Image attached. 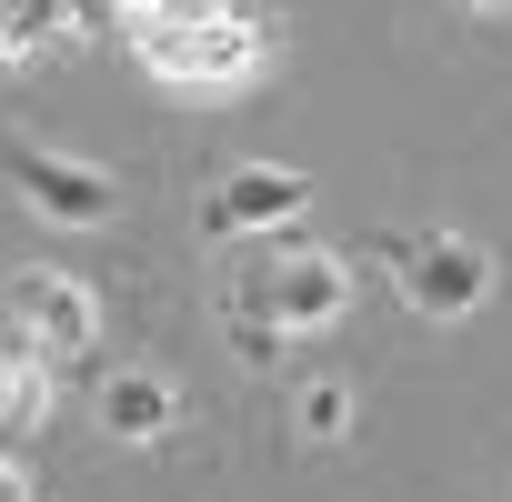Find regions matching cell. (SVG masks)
<instances>
[{
  "label": "cell",
  "instance_id": "1",
  "mask_svg": "<svg viewBox=\"0 0 512 502\" xmlns=\"http://www.w3.org/2000/svg\"><path fill=\"white\" fill-rule=\"evenodd\" d=\"M352 312V262L342 251H272V262H251L231 282V332L241 352H282V342H312Z\"/></svg>",
  "mask_w": 512,
  "mask_h": 502
},
{
  "label": "cell",
  "instance_id": "2",
  "mask_svg": "<svg viewBox=\"0 0 512 502\" xmlns=\"http://www.w3.org/2000/svg\"><path fill=\"white\" fill-rule=\"evenodd\" d=\"M141 61L181 91H241L272 61V21H231V11H181V21H141Z\"/></svg>",
  "mask_w": 512,
  "mask_h": 502
},
{
  "label": "cell",
  "instance_id": "3",
  "mask_svg": "<svg viewBox=\"0 0 512 502\" xmlns=\"http://www.w3.org/2000/svg\"><path fill=\"white\" fill-rule=\"evenodd\" d=\"M382 272H392L402 312H422V322H472L492 302V282H502L492 251L462 241V231H402V241H382Z\"/></svg>",
  "mask_w": 512,
  "mask_h": 502
},
{
  "label": "cell",
  "instance_id": "4",
  "mask_svg": "<svg viewBox=\"0 0 512 502\" xmlns=\"http://www.w3.org/2000/svg\"><path fill=\"white\" fill-rule=\"evenodd\" d=\"M0 181H11L51 231H111L121 211H131V191H121V171H101V161H71V151H41V141H0Z\"/></svg>",
  "mask_w": 512,
  "mask_h": 502
},
{
  "label": "cell",
  "instance_id": "5",
  "mask_svg": "<svg viewBox=\"0 0 512 502\" xmlns=\"http://www.w3.org/2000/svg\"><path fill=\"white\" fill-rule=\"evenodd\" d=\"M0 302H11V322H21V352H41V362H81L101 342V292L71 282V272H51V262L11 272Z\"/></svg>",
  "mask_w": 512,
  "mask_h": 502
},
{
  "label": "cell",
  "instance_id": "6",
  "mask_svg": "<svg viewBox=\"0 0 512 502\" xmlns=\"http://www.w3.org/2000/svg\"><path fill=\"white\" fill-rule=\"evenodd\" d=\"M312 211V171H282V161H241L201 191V241H262V231H292Z\"/></svg>",
  "mask_w": 512,
  "mask_h": 502
},
{
  "label": "cell",
  "instance_id": "7",
  "mask_svg": "<svg viewBox=\"0 0 512 502\" xmlns=\"http://www.w3.org/2000/svg\"><path fill=\"white\" fill-rule=\"evenodd\" d=\"M171 422H181V382L171 372H111L101 382V432L111 442H171Z\"/></svg>",
  "mask_w": 512,
  "mask_h": 502
},
{
  "label": "cell",
  "instance_id": "8",
  "mask_svg": "<svg viewBox=\"0 0 512 502\" xmlns=\"http://www.w3.org/2000/svg\"><path fill=\"white\" fill-rule=\"evenodd\" d=\"M282 422H292V442H302V452L352 442V382H342V372H302V382H292V402H282Z\"/></svg>",
  "mask_w": 512,
  "mask_h": 502
},
{
  "label": "cell",
  "instance_id": "9",
  "mask_svg": "<svg viewBox=\"0 0 512 502\" xmlns=\"http://www.w3.org/2000/svg\"><path fill=\"white\" fill-rule=\"evenodd\" d=\"M51 372H61V362H41V352H0V432H41V422L61 412Z\"/></svg>",
  "mask_w": 512,
  "mask_h": 502
},
{
  "label": "cell",
  "instance_id": "10",
  "mask_svg": "<svg viewBox=\"0 0 512 502\" xmlns=\"http://www.w3.org/2000/svg\"><path fill=\"white\" fill-rule=\"evenodd\" d=\"M0 502H41V482H31V462H21V452H0Z\"/></svg>",
  "mask_w": 512,
  "mask_h": 502
},
{
  "label": "cell",
  "instance_id": "11",
  "mask_svg": "<svg viewBox=\"0 0 512 502\" xmlns=\"http://www.w3.org/2000/svg\"><path fill=\"white\" fill-rule=\"evenodd\" d=\"M472 11H512V0H472Z\"/></svg>",
  "mask_w": 512,
  "mask_h": 502
}]
</instances>
